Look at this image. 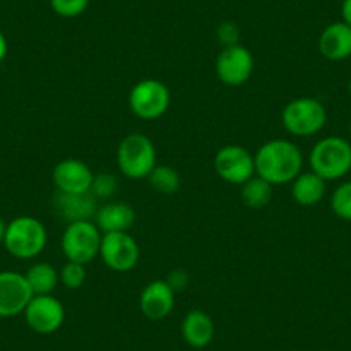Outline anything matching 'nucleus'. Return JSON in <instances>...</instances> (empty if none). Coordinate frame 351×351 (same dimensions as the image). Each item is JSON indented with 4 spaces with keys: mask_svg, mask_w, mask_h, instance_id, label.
<instances>
[{
    "mask_svg": "<svg viewBox=\"0 0 351 351\" xmlns=\"http://www.w3.org/2000/svg\"><path fill=\"white\" fill-rule=\"evenodd\" d=\"M303 155L298 145L289 140L276 138L263 143L255 154L256 176L276 186L291 183L302 174Z\"/></svg>",
    "mask_w": 351,
    "mask_h": 351,
    "instance_id": "nucleus-1",
    "label": "nucleus"
},
{
    "mask_svg": "<svg viewBox=\"0 0 351 351\" xmlns=\"http://www.w3.org/2000/svg\"><path fill=\"white\" fill-rule=\"evenodd\" d=\"M310 169L326 181L343 180L351 171V143L346 138L326 136L310 152Z\"/></svg>",
    "mask_w": 351,
    "mask_h": 351,
    "instance_id": "nucleus-2",
    "label": "nucleus"
},
{
    "mask_svg": "<svg viewBox=\"0 0 351 351\" xmlns=\"http://www.w3.org/2000/svg\"><path fill=\"white\" fill-rule=\"evenodd\" d=\"M47 239L49 234L43 222L32 215H19L8 222L4 246L14 258L32 260L45 250Z\"/></svg>",
    "mask_w": 351,
    "mask_h": 351,
    "instance_id": "nucleus-3",
    "label": "nucleus"
},
{
    "mask_svg": "<svg viewBox=\"0 0 351 351\" xmlns=\"http://www.w3.org/2000/svg\"><path fill=\"white\" fill-rule=\"evenodd\" d=\"M117 165L130 180H145L157 165L154 141L141 133H131L117 147Z\"/></svg>",
    "mask_w": 351,
    "mask_h": 351,
    "instance_id": "nucleus-4",
    "label": "nucleus"
},
{
    "mask_svg": "<svg viewBox=\"0 0 351 351\" xmlns=\"http://www.w3.org/2000/svg\"><path fill=\"white\" fill-rule=\"evenodd\" d=\"M281 121L285 130L293 136L308 138L324 130L327 123V110L320 100L300 97L286 104Z\"/></svg>",
    "mask_w": 351,
    "mask_h": 351,
    "instance_id": "nucleus-5",
    "label": "nucleus"
},
{
    "mask_svg": "<svg viewBox=\"0 0 351 351\" xmlns=\"http://www.w3.org/2000/svg\"><path fill=\"white\" fill-rule=\"evenodd\" d=\"M102 231L93 221L69 222L60 238V248L67 260L77 263L92 262L100 252Z\"/></svg>",
    "mask_w": 351,
    "mask_h": 351,
    "instance_id": "nucleus-6",
    "label": "nucleus"
},
{
    "mask_svg": "<svg viewBox=\"0 0 351 351\" xmlns=\"http://www.w3.org/2000/svg\"><path fill=\"white\" fill-rule=\"evenodd\" d=\"M130 109L134 116L145 121H154L164 116L171 106V92L162 81L148 77L131 88Z\"/></svg>",
    "mask_w": 351,
    "mask_h": 351,
    "instance_id": "nucleus-7",
    "label": "nucleus"
},
{
    "mask_svg": "<svg viewBox=\"0 0 351 351\" xmlns=\"http://www.w3.org/2000/svg\"><path fill=\"white\" fill-rule=\"evenodd\" d=\"M100 258L114 272H130L140 260V246L128 231L106 232L100 243Z\"/></svg>",
    "mask_w": 351,
    "mask_h": 351,
    "instance_id": "nucleus-8",
    "label": "nucleus"
},
{
    "mask_svg": "<svg viewBox=\"0 0 351 351\" xmlns=\"http://www.w3.org/2000/svg\"><path fill=\"white\" fill-rule=\"evenodd\" d=\"M214 167L217 176L226 183L245 184L256 174L255 155L241 145H226L215 154Z\"/></svg>",
    "mask_w": 351,
    "mask_h": 351,
    "instance_id": "nucleus-9",
    "label": "nucleus"
},
{
    "mask_svg": "<svg viewBox=\"0 0 351 351\" xmlns=\"http://www.w3.org/2000/svg\"><path fill=\"white\" fill-rule=\"evenodd\" d=\"M29 329L36 334H53L66 320V308L53 295H33L23 312Z\"/></svg>",
    "mask_w": 351,
    "mask_h": 351,
    "instance_id": "nucleus-10",
    "label": "nucleus"
},
{
    "mask_svg": "<svg viewBox=\"0 0 351 351\" xmlns=\"http://www.w3.org/2000/svg\"><path fill=\"white\" fill-rule=\"evenodd\" d=\"M255 59L253 53L243 45H229L222 49L215 59V73L228 86H241L253 74Z\"/></svg>",
    "mask_w": 351,
    "mask_h": 351,
    "instance_id": "nucleus-11",
    "label": "nucleus"
},
{
    "mask_svg": "<svg viewBox=\"0 0 351 351\" xmlns=\"http://www.w3.org/2000/svg\"><path fill=\"white\" fill-rule=\"evenodd\" d=\"M33 298V291L25 274L0 271V319L21 315Z\"/></svg>",
    "mask_w": 351,
    "mask_h": 351,
    "instance_id": "nucleus-12",
    "label": "nucleus"
},
{
    "mask_svg": "<svg viewBox=\"0 0 351 351\" xmlns=\"http://www.w3.org/2000/svg\"><path fill=\"white\" fill-rule=\"evenodd\" d=\"M93 171L80 158H64L57 162L52 171V180L59 193H88L93 184Z\"/></svg>",
    "mask_w": 351,
    "mask_h": 351,
    "instance_id": "nucleus-13",
    "label": "nucleus"
},
{
    "mask_svg": "<svg viewBox=\"0 0 351 351\" xmlns=\"http://www.w3.org/2000/svg\"><path fill=\"white\" fill-rule=\"evenodd\" d=\"M176 305V291L167 281L148 282L140 295V310L147 319L162 320L169 317Z\"/></svg>",
    "mask_w": 351,
    "mask_h": 351,
    "instance_id": "nucleus-14",
    "label": "nucleus"
},
{
    "mask_svg": "<svg viewBox=\"0 0 351 351\" xmlns=\"http://www.w3.org/2000/svg\"><path fill=\"white\" fill-rule=\"evenodd\" d=\"M319 50L322 57L332 62L351 57V28L344 21L330 23L319 36Z\"/></svg>",
    "mask_w": 351,
    "mask_h": 351,
    "instance_id": "nucleus-15",
    "label": "nucleus"
},
{
    "mask_svg": "<svg viewBox=\"0 0 351 351\" xmlns=\"http://www.w3.org/2000/svg\"><path fill=\"white\" fill-rule=\"evenodd\" d=\"M181 336L191 348H207L215 336L214 320L204 310H190L181 322Z\"/></svg>",
    "mask_w": 351,
    "mask_h": 351,
    "instance_id": "nucleus-16",
    "label": "nucleus"
},
{
    "mask_svg": "<svg viewBox=\"0 0 351 351\" xmlns=\"http://www.w3.org/2000/svg\"><path fill=\"white\" fill-rule=\"evenodd\" d=\"M134 221H136L134 208L126 202H110V204L102 205L97 208V214L93 217V222L102 231V234L130 231Z\"/></svg>",
    "mask_w": 351,
    "mask_h": 351,
    "instance_id": "nucleus-17",
    "label": "nucleus"
},
{
    "mask_svg": "<svg viewBox=\"0 0 351 351\" xmlns=\"http://www.w3.org/2000/svg\"><path fill=\"white\" fill-rule=\"evenodd\" d=\"M56 208L67 222L92 221L97 214V198L92 191L88 193H57Z\"/></svg>",
    "mask_w": 351,
    "mask_h": 351,
    "instance_id": "nucleus-18",
    "label": "nucleus"
},
{
    "mask_svg": "<svg viewBox=\"0 0 351 351\" xmlns=\"http://www.w3.org/2000/svg\"><path fill=\"white\" fill-rule=\"evenodd\" d=\"M291 197L302 207H313L320 204L322 198L326 197V184L327 181L322 180L319 174L313 171L302 172L291 181Z\"/></svg>",
    "mask_w": 351,
    "mask_h": 351,
    "instance_id": "nucleus-19",
    "label": "nucleus"
},
{
    "mask_svg": "<svg viewBox=\"0 0 351 351\" xmlns=\"http://www.w3.org/2000/svg\"><path fill=\"white\" fill-rule=\"evenodd\" d=\"M25 278L32 288L33 295H52L53 289L60 282L59 271L52 263L36 262L25 272Z\"/></svg>",
    "mask_w": 351,
    "mask_h": 351,
    "instance_id": "nucleus-20",
    "label": "nucleus"
},
{
    "mask_svg": "<svg viewBox=\"0 0 351 351\" xmlns=\"http://www.w3.org/2000/svg\"><path fill=\"white\" fill-rule=\"evenodd\" d=\"M274 186L269 181H265L260 176H253L252 180L241 184V202L250 208H263L267 207L274 195Z\"/></svg>",
    "mask_w": 351,
    "mask_h": 351,
    "instance_id": "nucleus-21",
    "label": "nucleus"
},
{
    "mask_svg": "<svg viewBox=\"0 0 351 351\" xmlns=\"http://www.w3.org/2000/svg\"><path fill=\"white\" fill-rule=\"evenodd\" d=\"M147 180L152 188L162 195H174L181 188L180 172L171 165H155Z\"/></svg>",
    "mask_w": 351,
    "mask_h": 351,
    "instance_id": "nucleus-22",
    "label": "nucleus"
},
{
    "mask_svg": "<svg viewBox=\"0 0 351 351\" xmlns=\"http://www.w3.org/2000/svg\"><path fill=\"white\" fill-rule=\"evenodd\" d=\"M330 208L341 221L351 222V180L341 183L330 195Z\"/></svg>",
    "mask_w": 351,
    "mask_h": 351,
    "instance_id": "nucleus-23",
    "label": "nucleus"
},
{
    "mask_svg": "<svg viewBox=\"0 0 351 351\" xmlns=\"http://www.w3.org/2000/svg\"><path fill=\"white\" fill-rule=\"evenodd\" d=\"M59 279L67 289H80L86 281V269L83 263L67 260L64 267L59 271Z\"/></svg>",
    "mask_w": 351,
    "mask_h": 351,
    "instance_id": "nucleus-24",
    "label": "nucleus"
},
{
    "mask_svg": "<svg viewBox=\"0 0 351 351\" xmlns=\"http://www.w3.org/2000/svg\"><path fill=\"white\" fill-rule=\"evenodd\" d=\"M90 5V0H50V8L60 18H77Z\"/></svg>",
    "mask_w": 351,
    "mask_h": 351,
    "instance_id": "nucleus-25",
    "label": "nucleus"
},
{
    "mask_svg": "<svg viewBox=\"0 0 351 351\" xmlns=\"http://www.w3.org/2000/svg\"><path fill=\"white\" fill-rule=\"evenodd\" d=\"M117 190V180L116 176L107 174V172H100L95 174L92 184V193L95 198H110Z\"/></svg>",
    "mask_w": 351,
    "mask_h": 351,
    "instance_id": "nucleus-26",
    "label": "nucleus"
},
{
    "mask_svg": "<svg viewBox=\"0 0 351 351\" xmlns=\"http://www.w3.org/2000/svg\"><path fill=\"white\" fill-rule=\"evenodd\" d=\"M217 35H219V38L224 42L226 47L236 45V40H238V28H236L232 23H224V25L219 28Z\"/></svg>",
    "mask_w": 351,
    "mask_h": 351,
    "instance_id": "nucleus-27",
    "label": "nucleus"
},
{
    "mask_svg": "<svg viewBox=\"0 0 351 351\" xmlns=\"http://www.w3.org/2000/svg\"><path fill=\"white\" fill-rule=\"evenodd\" d=\"M186 281H188V278L183 271H174L172 272L171 278L167 279V282L171 285V288L174 289V291H180V289H183L184 285H186Z\"/></svg>",
    "mask_w": 351,
    "mask_h": 351,
    "instance_id": "nucleus-28",
    "label": "nucleus"
},
{
    "mask_svg": "<svg viewBox=\"0 0 351 351\" xmlns=\"http://www.w3.org/2000/svg\"><path fill=\"white\" fill-rule=\"evenodd\" d=\"M341 16H343V21L351 28V0H343V4H341Z\"/></svg>",
    "mask_w": 351,
    "mask_h": 351,
    "instance_id": "nucleus-29",
    "label": "nucleus"
},
{
    "mask_svg": "<svg viewBox=\"0 0 351 351\" xmlns=\"http://www.w3.org/2000/svg\"><path fill=\"white\" fill-rule=\"evenodd\" d=\"M8 52H9V43H8V38H5V35L2 32H0V62L8 57Z\"/></svg>",
    "mask_w": 351,
    "mask_h": 351,
    "instance_id": "nucleus-30",
    "label": "nucleus"
},
{
    "mask_svg": "<svg viewBox=\"0 0 351 351\" xmlns=\"http://www.w3.org/2000/svg\"><path fill=\"white\" fill-rule=\"evenodd\" d=\"M5 231H8V222H5L4 219L0 217V243H4Z\"/></svg>",
    "mask_w": 351,
    "mask_h": 351,
    "instance_id": "nucleus-31",
    "label": "nucleus"
},
{
    "mask_svg": "<svg viewBox=\"0 0 351 351\" xmlns=\"http://www.w3.org/2000/svg\"><path fill=\"white\" fill-rule=\"evenodd\" d=\"M348 92H350V95H351V77H350V81H348Z\"/></svg>",
    "mask_w": 351,
    "mask_h": 351,
    "instance_id": "nucleus-32",
    "label": "nucleus"
},
{
    "mask_svg": "<svg viewBox=\"0 0 351 351\" xmlns=\"http://www.w3.org/2000/svg\"><path fill=\"white\" fill-rule=\"evenodd\" d=\"M348 131H350V136H351V121H350V126H348Z\"/></svg>",
    "mask_w": 351,
    "mask_h": 351,
    "instance_id": "nucleus-33",
    "label": "nucleus"
}]
</instances>
